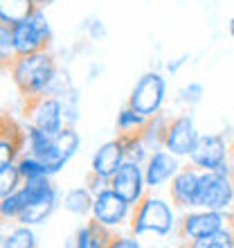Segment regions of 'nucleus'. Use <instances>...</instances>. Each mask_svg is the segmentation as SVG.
Listing matches in <instances>:
<instances>
[{"label":"nucleus","mask_w":234,"mask_h":248,"mask_svg":"<svg viewBox=\"0 0 234 248\" xmlns=\"http://www.w3.org/2000/svg\"><path fill=\"white\" fill-rule=\"evenodd\" d=\"M7 72L14 86L23 95V99H27L47 95L58 68L50 50H39L32 54H16V59L9 63Z\"/></svg>","instance_id":"nucleus-1"},{"label":"nucleus","mask_w":234,"mask_h":248,"mask_svg":"<svg viewBox=\"0 0 234 248\" xmlns=\"http://www.w3.org/2000/svg\"><path fill=\"white\" fill-rule=\"evenodd\" d=\"M178 226L174 215V205L164 201L162 196H156L153 189L144 194L137 205H133V215L129 221V230L133 235H156L167 237Z\"/></svg>","instance_id":"nucleus-2"},{"label":"nucleus","mask_w":234,"mask_h":248,"mask_svg":"<svg viewBox=\"0 0 234 248\" xmlns=\"http://www.w3.org/2000/svg\"><path fill=\"white\" fill-rule=\"evenodd\" d=\"M232 223H234V215H230V210H203V208L185 210V215L178 219V235L189 246L196 239L214 235V232L228 228Z\"/></svg>","instance_id":"nucleus-3"},{"label":"nucleus","mask_w":234,"mask_h":248,"mask_svg":"<svg viewBox=\"0 0 234 248\" xmlns=\"http://www.w3.org/2000/svg\"><path fill=\"white\" fill-rule=\"evenodd\" d=\"M14 47L16 54H32L39 50H47L52 43V27L43 7H36L25 20L12 25Z\"/></svg>","instance_id":"nucleus-4"},{"label":"nucleus","mask_w":234,"mask_h":248,"mask_svg":"<svg viewBox=\"0 0 234 248\" xmlns=\"http://www.w3.org/2000/svg\"><path fill=\"white\" fill-rule=\"evenodd\" d=\"M164 99H167V79L158 70H151L144 72L135 81L129 95V106L146 118H153L162 111Z\"/></svg>","instance_id":"nucleus-5"},{"label":"nucleus","mask_w":234,"mask_h":248,"mask_svg":"<svg viewBox=\"0 0 234 248\" xmlns=\"http://www.w3.org/2000/svg\"><path fill=\"white\" fill-rule=\"evenodd\" d=\"M232 205H234V176H223L219 171H201L194 208L230 210Z\"/></svg>","instance_id":"nucleus-6"},{"label":"nucleus","mask_w":234,"mask_h":248,"mask_svg":"<svg viewBox=\"0 0 234 248\" xmlns=\"http://www.w3.org/2000/svg\"><path fill=\"white\" fill-rule=\"evenodd\" d=\"M25 118L27 124H34L39 129L47 131L57 136L58 131L65 126V111H63V99L57 95H39V97H27L25 99Z\"/></svg>","instance_id":"nucleus-7"},{"label":"nucleus","mask_w":234,"mask_h":248,"mask_svg":"<svg viewBox=\"0 0 234 248\" xmlns=\"http://www.w3.org/2000/svg\"><path fill=\"white\" fill-rule=\"evenodd\" d=\"M131 215H133V205L129 201H124L115 189H111V185L95 194L90 217L97 219L99 223H104V226L115 230L126 226L131 221Z\"/></svg>","instance_id":"nucleus-8"},{"label":"nucleus","mask_w":234,"mask_h":248,"mask_svg":"<svg viewBox=\"0 0 234 248\" xmlns=\"http://www.w3.org/2000/svg\"><path fill=\"white\" fill-rule=\"evenodd\" d=\"M198 136L201 133L196 131L191 113H182V115L167 120L162 133V147L176 154L178 158H189V154L194 151L196 142H198Z\"/></svg>","instance_id":"nucleus-9"},{"label":"nucleus","mask_w":234,"mask_h":248,"mask_svg":"<svg viewBox=\"0 0 234 248\" xmlns=\"http://www.w3.org/2000/svg\"><path fill=\"white\" fill-rule=\"evenodd\" d=\"M108 185L131 205H137L144 199V194L149 192L146 176H144V165L133 163V160H124L122 167L111 176Z\"/></svg>","instance_id":"nucleus-10"},{"label":"nucleus","mask_w":234,"mask_h":248,"mask_svg":"<svg viewBox=\"0 0 234 248\" xmlns=\"http://www.w3.org/2000/svg\"><path fill=\"white\" fill-rule=\"evenodd\" d=\"M230 160V142L221 133H203L198 136L194 151L189 154V163L203 171H214Z\"/></svg>","instance_id":"nucleus-11"},{"label":"nucleus","mask_w":234,"mask_h":248,"mask_svg":"<svg viewBox=\"0 0 234 248\" xmlns=\"http://www.w3.org/2000/svg\"><path fill=\"white\" fill-rule=\"evenodd\" d=\"M180 171V163H178V156L171 154L169 149L164 147H156L151 149L146 163H144V176H146V185L149 189H160L162 185H167L171 178Z\"/></svg>","instance_id":"nucleus-12"},{"label":"nucleus","mask_w":234,"mask_h":248,"mask_svg":"<svg viewBox=\"0 0 234 248\" xmlns=\"http://www.w3.org/2000/svg\"><path fill=\"white\" fill-rule=\"evenodd\" d=\"M79 147H81L79 131L74 129V124H65L63 129L54 136L52 149L47 151L45 156H41V160L50 167V171H52V176H54V174H58V171L68 165V160L77 154Z\"/></svg>","instance_id":"nucleus-13"},{"label":"nucleus","mask_w":234,"mask_h":248,"mask_svg":"<svg viewBox=\"0 0 234 248\" xmlns=\"http://www.w3.org/2000/svg\"><path fill=\"white\" fill-rule=\"evenodd\" d=\"M201 171L203 170H198L196 165L189 163L187 167H180V171L169 181V199H171V203H174V208L194 210Z\"/></svg>","instance_id":"nucleus-14"},{"label":"nucleus","mask_w":234,"mask_h":248,"mask_svg":"<svg viewBox=\"0 0 234 248\" xmlns=\"http://www.w3.org/2000/svg\"><path fill=\"white\" fill-rule=\"evenodd\" d=\"M2 126H0V165L16 163L25 149V126L9 115H2Z\"/></svg>","instance_id":"nucleus-15"},{"label":"nucleus","mask_w":234,"mask_h":248,"mask_svg":"<svg viewBox=\"0 0 234 248\" xmlns=\"http://www.w3.org/2000/svg\"><path fill=\"white\" fill-rule=\"evenodd\" d=\"M124 160H126L124 142H122V138L117 136V138H113V140H108V142H104L95 151L92 163H90V171H95L97 176L106 178V181H111V176L122 167Z\"/></svg>","instance_id":"nucleus-16"},{"label":"nucleus","mask_w":234,"mask_h":248,"mask_svg":"<svg viewBox=\"0 0 234 248\" xmlns=\"http://www.w3.org/2000/svg\"><path fill=\"white\" fill-rule=\"evenodd\" d=\"M113 235H115L113 228H108V226L99 223L97 219L90 217V221H86L84 226L74 232L72 246H77V248H108L111 246Z\"/></svg>","instance_id":"nucleus-17"},{"label":"nucleus","mask_w":234,"mask_h":248,"mask_svg":"<svg viewBox=\"0 0 234 248\" xmlns=\"http://www.w3.org/2000/svg\"><path fill=\"white\" fill-rule=\"evenodd\" d=\"M92 201H95V194L88 189V185H81V187L68 189L63 194V199H61V205L70 215L88 217L92 212Z\"/></svg>","instance_id":"nucleus-18"},{"label":"nucleus","mask_w":234,"mask_h":248,"mask_svg":"<svg viewBox=\"0 0 234 248\" xmlns=\"http://www.w3.org/2000/svg\"><path fill=\"white\" fill-rule=\"evenodd\" d=\"M36 9L34 0H0V23L16 25Z\"/></svg>","instance_id":"nucleus-19"},{"label":"nucleus","mask_w":234,"mask_h":248,"mask_svg":"<svg viewBox=\"0 0 234 248\" xmlns=\"http://www.w3.org/2000/svg\"><path fill=\"white\" fill-rule=\"evenodd\" d=\"M124 142V154H126V160H133V163L144 165L146 158L151 154V147L146 144V140L142 138V133H117Z\"/></svg>","instance_id":"nucleus-20"},{"label":"nucleus","mask_w":234,"mask_h":248,"mask_svg":"<svg viewBox=\"0 0 234 248\" xmlns=\"http://www.w3.org/2000/svg\"><path fill=\"white\" fill-rule=\"evenodd\" d=\"M146 124H149V118L142 115V113H137L135 108H131L129 104L117 113V120H115L117 133H142Z\"/></svg>","instance_id":"nucleus-21"},{"label":"nucleus","mask_w":234,"mask_h":248,"mask_svg":"<svg viewBox=\"0 0 234 248\" xmlns=\"http://www.w3.org/2000/svg\"><path fill=\"white\" fill-rule=\"evenodd\" d=\"M16 165H18V171H20V176H23V181H34V178L52 176L50 167H47V165L43 163L39 156L29 154V151L20 154V158L16 160Z\"/></svg>","instance_id":"nucleus-22"},{"label":"nucleus","mask_w":234,"mask_h":248,"mask_svg":"<svg viewBox=\"0 0 234 248\" xmlns=\"http://www.w3.org/2000/svg\"><path fill=\"white\" fill-rule=\"evenodd\" d=\"M36 246V235H34L32 226L20 223L14 230H9V235L2 237V248H34Z\"/></svg>","instance_id":"nucleus-23"},{"label":"nucleus","mask_w":234,"mask_h":248,"mask_svg":"<svg viewBox=\"0 0 234 248\" xmlns=\"http://www.w3.org/2000/svg\"><path fill=\"white\" fill-rule=\"evenodd\" d=\"M189 246L191 248H234V223L228 226V228L219 230V232H214V235L196 239Z\"/></svg>","instance_id":"nucleus-24"},{"label":"nucleus","mask_w":234,"mask_h":248,"mask_svg":"<svg viewBox=\"0 0 234 248\" xmlns=\"http://www.w3.org/2000/svg\"><path fill=\"white\" fill-rule=\"evenodd\" d=\"M23 185V176L18 171V165L9 163V165H0V194L7 196L16 192Z\"/></svg>","instance_id":"nucleus-25"},{"label":"nucleus","mask_w":234,"mask_h":248,"mask_svg":"<svg viewBox=\"0 0 234 248\" xmlns=\"http://www.w3.org/2000/svg\"><path fill=\"white\" fill-rule=\"evenodd\" d=\"M14 59H16V47H14L12 25L0 23V63H2V70H7Z\"/></svg>","instance_id":"nucleus-26"},{"label":"nucleus","mask_w":234,"mask_h":248,"mask_svg":"<svg viewBox=\"0 0 234 248\" xmlns=\"http://www.w3.org/2000/svg\"><path fill=\"white\" fill-rule=\"evenodd\" d=\"M203 95H205L203 84H198V81H189L187 86H182L180 91H178V102H180L182 106L191 108V106H196L198 102H201Z\"/></svg>","instance_id":"nucleus-27"},{"label":"nucleus","mask_w":234,"mask_h":248,"mask_svg":"<svg viewBox=\"0 0 234 248\" xmlns=\"http://www.w3.org/2000/svg\"><path fill=\"white\" fill-rule=\"evenodd\" d=\"M20 212H23V203H20L16 192L2 196V201H0V215H2L5 221H18Z\"/></svg>","instance_id":"nucleus-28"},{"label":"nucleus","mask_w":234,"mask_h":248,"mask_svg":"<svg viewBox=\"0 0 234 248\" xmlns=\"http://www.w3.org/2000/svg\"><path fill=\"white\" fill-rule=\"evenodd\" d=\"M63 111H65V124H74L79 118V95L74 88L65 93L63 97Z\"/></svg>","instance_id":"nucleus-29"},{"label":"nucleus","mask_w":234,"mask_h":248,"mask_svg":"<svg viewBox=\"0 0 234 248\" xmlns=\"http://www.w3.org/2000/svg\"><path fill=\"white\" fill-rule=\"evenodd\" d=\"M84 30H86V34H88L92 41H104L106 34H108L102 18H88L86 20V25H84Z\"/></svg>","instance_id":"nucleus-30"},{"label":"nucleus","mask_w":234,"mask_h":248,"mask_svg":"<svg viewBox=\"0 0 234 248\" xmlns=\"http://www.w3.org/2000/svg\"><path fill=\"white\" fill-rule=\"evenodd\" d=\"M142 244L137 242V235H113L111 246L108 248H140Z\"/></svg>","instance_id":"nucleus-31"},{"label":"nucleus","mask_w":234,"mask_h":248,"mask_svg":"<svg viewBox=\"0 0 234 248\" xmlns=\"http://www.w3.org/2000/svg\"><path fill=\"white\" fill-rule=\"evenodd\" d=\"M86 185H88V189H90L92 194H97V192H102L104 187H108V181L102 176H97L95 171H90L88 176H86Z\"/></svg>","instance_id":"nucleus-32"},{"label":"nucleus","mask_w":234,"mask_h":248,"mask_svg":"<svg viewBox=\"0 0 234 248\" xmlns=\"http://www.w3.org/2000/svg\"><path fill=\"white\" fill-rule=\"evenodd\" d=\"M187 61H189V54H182V57H178V59L167 61V65H164V68H167V72H169V75H176V72H180V68L187 63Z\"/></svg>","instance_id":"nucleus-33"},{"label":"nucleus","mask_w":234,"mask_h":248,"mask_svg":"<svg viewBox=\"0 0 234 248\" xmlns=\"http://www.w3.org/2000/svg\"><path fill=\"white\" fill-rule=\"evenodd\" d=\"M34 2H36V7H43V9H45V7L52 5L54 0H34Z\"/></svg>","instance_id":"nucleus-34"},{"label":"nucleus","mask_w":234,"mask_h":248,"mask_svg":"<svg viewBox=\"0 0 234 248\" xmlns=\"http://www.w3.org/2000/svg\"><path fill=\"white\" fill-rule=\"evenodd\" d=\"M230 160L234 165V138H232V142H230Z\"/></svg>","instance_id":"nucleus-35"},{"label":"nucleus","mask_w":234,"mask_h":248,"mask_svg":"<svg viewBox=\"0 0 234 248\" xmlns=\"http://www.w3.org/2000/svg\"><path fill=\"white\" fill-rule=\"evenodd\" d=\"M230 34H232V39H234V18H230Z\"/></svg>","instance_id":"nucleus-36"}]
</instances>
